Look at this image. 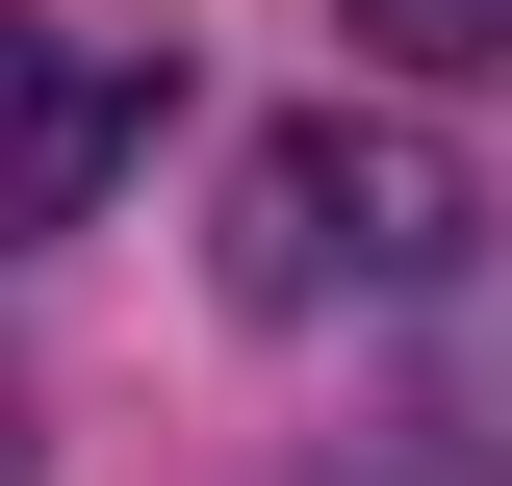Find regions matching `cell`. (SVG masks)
I'll return each instance as SVG.
<instances>
[{
    "mask_svg": "<svg viewBox=\"0 0 512 486\" xmlns=\"http://www.w3.org/2000/svg\"><path fill=\"white\" fill-rule=\"evenodd\" d=\"M410 435H436V486H512V231L436 282V359H410Z\"/></svg>",
    "mask_w": 512,
    "mask_h": 486,
    "instance_id": "3957f363",
    "label": "cell"
},
{
    "mask_svg": "<svg viewBox=\"0 0 512 486\" xmlns=\"http://www.w3.org/2000/svg\"><path fill=\"white\" fill-rule=\"evenodd\" d=\"M359 282H461V180L410 128L308 103V128L231 154V307H359Z\"/></svg>",
    "mask_w": 512,
    "mask_h": 486,
    "instance_id": "6da1fadb",
    "label": "cell"
},
{
    "mask_svg": "<svg viewBox=\"0 0 512 486\" xmlns=\"http://www.w3.org/2000/svg\"><path fill=\"white\" fill-rule=\"evenodd\" d=\"M333 26H359L384 77H487V52H512V0H333Z\"/></svg>",
    "mask_w": 512,
    "mask_h": 486,
    "instance_id": "277c9868",
    "label": "cell"
},
{
    "mask_svg": "<svg viewBox=\"0 0 512 486\" xmlns=\"http://www.w3.org/2000/svg\"><path fill=\"white\" fill-rule=\"evenodd\" d=\"M0 486H26V384H0Z\"/></svg>",
    "mask_w": 512,
    "mask_h": 486,
    "instance_id": "5b68a950",
    "label": "cell"
},
{
    "mask_svg": "<svg viewBox=\"0 0 512 486\" xmlns=\"http://www.w3.org/2000/svg\"><path fill=\"white\" fill-rule=\"evenodd\" d=\"M128 154H154V52H103V26H0V256H52Z\"/></svg>",
    "mask_w": 512,
    "mask_h": 486,
    "instance_id": "7a4b0ae2",
    "label": "cell"
}]
</instances>
